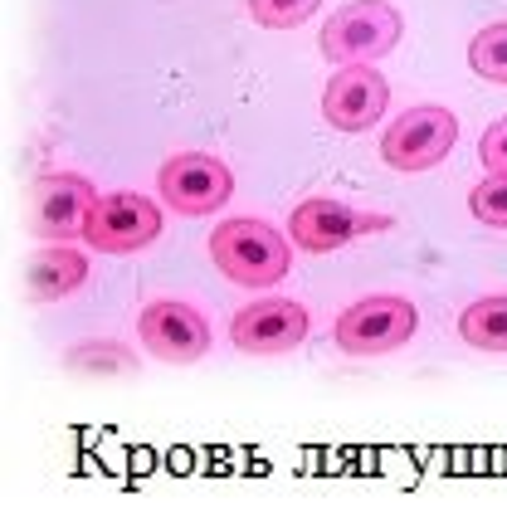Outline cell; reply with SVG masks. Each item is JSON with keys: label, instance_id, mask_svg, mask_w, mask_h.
Here are the masks:
<instances>
[{"label": "cell", "instance_id": "cell-1", "mask_svg": "<svg viewBox=\"0 0 507 512\" xmlns=\"http://www.w3.org/2000/svg\"><path fill=\"white\" fill-rule=\"evenodd\" d=\"M210 259L239 288H273L288 274L293 249H288V235H278L264 220H225L210 235Z\"/></svg>", "mask_w": 507, "mask_h": 512}, {"label": "cell", "instance_id": "cell-2", "mask_svg": "<svg viewBox=\"0 0 507 512\" xmlns=\"http://www.w3.org/2000/svg\"><path fill=\"white\" fill-rule=\"evenodd\" d=\"M395 44H400V15L386 0H351L322 30V54L342 69L347 64H376Z\"/></svg>", "mask_w": 507, "mask_h": 512}, {"label": "cell", "instance_id": "cell-3", "mask_svg": "<svg viewBox=\"0 0 507 512\" xmlns=\"http://www.w3.org/2000/svg\"><path fill=\"white\" fill-rule=\"evenodd\" d=\"M420 327V313L410 298H395V293H376V298H361L351 303L347 313L337 317L332 337L337 347L351 356H386L395 347H405Z\"/></svg>", "mask_w": 507, "mask_h": 512}, {"label": "cell", "instance_id": "cell-4", "mask_svg": "<svg viewBox=\"0 0 507 512\" xmlns=\"http://www.w3.org/2000/svg\"><path fill=\"white\" fill-rule=\"evenodd\" d=\"M454 142H459V118L439 103H420L381 132V157L395 171H429L454 152Z\"/></svg>", "mask_w": 507, "mask_h": 512}, {"label": "cell", "instance_id": "cell-5", "mask_svg": "<svg viewBox=\"0 0 507 512\" xmlns=\"http://www.w3.org/2000/svg\"><path fill=\"white\" fill-rule=\"evenodd\" d=\"M156 191L166 196V205H171L176 215H215V210L234 196V176L220 157L181 152V157H171L161 166Z\"/></svg>", "mask_w": 507, "mask_h": 512}, {"label": "cell", "instance_id": "cell-6", "mask_svg": "<svg viewBox=\"0 0 507 512\" xmlns=\"http://www.w3.org/2000/svg\"><path fill=\"white\" fill-rule=\"evenodd\" d=\"M156 235H161V210L147 196H132V191L98 196L93 215H88V230H83V239L98 254H137Z\"/></svg>", "mask_w": 507, "mask_h": 512}, {"label": "cell", "instance_id": "cell-7", "mask_svg": "<svg viewBox=\"0 0 507 512\" xmlns=\"http://www.w3.org/2000/svg\"><path fill=\"white\" fill-rule=\"evenodd\" d=\"M93 205H98V196H93V186L83 176H69V171L39 176L30 186V230L39 239H49V244H69L74 235L88 230Z\"/></svg>", "mask_w": 507, "mask_h": 512}, {"label": "cell", "instance_id": "cell-8", "mask_svg": "<svg viewBox=\"0 0 507 512\" xmlns=\"http://www.w3.org/2000/svg\"><path fill=\"white\" fill-rule=\"evenodd\" d=\"M137 337L156 361H171V366H191L210 352V327L205 317L195 313L191 303H176V298H161L147 303L137 317Z\"/></svg>", "mask_w": 507, "mask_h": 512}, {"label": "cell", "instance_id": "cell-9", "mask_svg": "<svg viewBox=\"0 0 507 512\" xmlns=\"http://www.w3.org/2000/svg\"><path fill=\"white\" fill-rule=\"evenodd\" d=\"M230 337H234V347L249 352V356L293 352V347L308 337V308L293 303V298H264V303H249V308L234 313Z\"/></svg>", "mask_w": 507, "mask_h": 512}, {"label": "cell", "instance_id": "cell-10", "mask_svg": "<svg viewBox=\"0 0 507 512\" xmlns=\"http://www.w3.org/2000/svg\"><path fill=\"white\" fill-rule=\"evenodd\" d=\"M386 103H390V83L371 64H347V69L332 74L327 93H322V118L332 122L337 132H366L386 113Z\"/></svg>", "mask_w": 507, "mask_h": 512}, {"label": "cell", "instance_id": "cell-11", "mask_svg": "<svg viewBox=\"0 0 507 512\" xmlns=\"http://www.w3.org/2000/svg\"><path fill=\"white\" fill-rule=\"evenodd\" d=\"M366 230H390V215H356L342 200H327V196L303 200L293 210V220H288L293 244L308 249V254H332V249H342L347 239L366 235Z\"/></svg>", "mask_w": 507, "mask_h": 512}, {"label": "cell", "instance_id": "cell-12", "mask_svg": "<svg viewBox=\"0 0 507 512\" xmlns=\"http://www.w3.org/2000/svg\"><path fill=\"white\" fill-rule=\"evenodd\" d=\"M83 278H88V259L78 249H69V244H49L44 254H35L25 283H30V298L35 303H54V298L74 293Z\"/></svg>", "mask_w": 507, "mask_h": 512}, {"label": "cell", "instance_id": "cell-13", "mask_svg": "<svg viewBox=\"0 0 507 512\" xmlns=\"http://www.w3.org/2000/svg\"><path fill=\"white\" fill-rule=\"evenodd\" d=\"M459 337L478 352H507V293L498 298H478L459 317Z\"/></svg>", "mask_w": 507, "mask_h": 512}, {"label": "cell", "instance_id": "cell-14", "mask_svg": "<svg viewBox=\"0 0 507 512\" xmlns=\"http://www.w3.org/2000/svg\"><path fill=\"white\" fill-rule=\"evenodd\" d=\"M468 64H473V74H478V79L507 83V20L503 25L478 30V40L468 44Z\"/></svg>", "mask_w": 507, "mask_h": 512}, {"label": "cell", "instance_id": "cell-15", "mask_svg": "<svg viewBox=\"0 0 507 512\" xmlns=\"http://www.w3.org/2000/svg\"><path fill=\"white\" fill-rule=\"evenodd\" d=\"M468 210H473L488 230H507V171H488V176L468 191Z\"/></svg>", "mask_w": 507, "mask_h": 512}, {"label": "cell", "instance_id": "cell-16", "mask_svg": "<svg viewBox=\"0 0 507 512\" xmlns=\"http://www.w3.org/2000/svg\"><path fill=\"white\" fill-rule=\"evenodd\" d=\"M69 371H132V352H122L117 342H83L64 356Z\"/></svg>", "mask_w": 507, "mask_h": 512}, {"label": "cell", "instance_id": "cell-17", "mask_svg": "<svg viewBox=\"0 0 507 512\" xmlns=\"http://www.w3.org/2000/svg\"><path fill=\"white\" fill-rule=\"evenodd\" d=\"M312 10H317V0H249V15L264 30H293V25L308 20Z\"/></svg>", "mask_w": 507, "mask_h": 512}, {"label": "cell", "instance_id": "cell-18", "mask_svg": "<svg viewBox=\"0 0 507 512\" xmlns=\"http://www.w3.org/2000/svg\"><path fill=\"white\" fill-rule=\"evenodd\" d=\"M478 161H483V171H507V118L493 122V127L483 132V142H478Z\"/></svg>", "mask_w": 507, "mask_h": 512}]
</instances>
